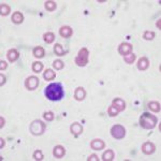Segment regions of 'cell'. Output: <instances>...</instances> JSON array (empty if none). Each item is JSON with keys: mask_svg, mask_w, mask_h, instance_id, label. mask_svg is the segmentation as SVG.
<instances>
[{"mask_svg": "<svg viewBox=\"0 0 161 161\" xmlns=\"http://www.w3.org/2000/svg\"><path fill=\"white\" fill-rule=\"evenodd\" d=\"M45 97L51 101H59L65 96L63 87L60 83H52L45 88Z\"/></svg>", "mask_w": 161, "mask_h": 161, "instance_id": "obj_1", "label": "cell"}, {"mask_svg": "<svg viewBox=\"0 0 161 161\" xmlns=\"http://www.w3.org/2000/svg\"><path fill=\"white\" fill-rule=\"evenodd\" d=\"M157 117L155 115L149 114V113H144L140 117V126L144 129H147V130L155 128L156 125H157Z\"/></svg>", "mask_w": 161, "mask_h": 161, "instance_id": "obj_2", "label": "cell"}, {"mask_svg": "<svg viewBox=\"0 0 161 161\" xmlns=\"http://www.w3.org/2000/svg\"><path fill=\"white\" fill-rule=\"evenodd\" d=\"M46 129V125L40 119H36L30 124L29 130L32 135H42Z\"/></svg>", "mask_w": 161, "mask_h": 161, "instance_id": "obj_3", "label": "cell"}, {"mask_svg": "<svg viewBox=\"0 0 161 161\" xmlns=\"http://www.w3.org/2000/svg\"><path fill=\"white\" fill-rule=\"evenodd\" d=\"M88 59H89V52L86 47H83L78 51V54L75 58V63L78 67H85L88 63Z\"/></svg>", "mask_w": 161, "mask_h": 161, "instance_id": "obj_4", "label": "cell"}, {"mask_svg": "<svg viewBox=\"0 0 161 161\" xmlns=\"http://www.w3.org/2000/svg\"><path fill=\"white\" fill-rule=\"evenodd\" d=\"M111 135L116 140H121L126 135V129L121 125H115L111 129Z\"/></svg>", "mask_w": 161, "mask_h": 161, "instance_id": "obj_5", "label": "cell"}, {"mask_svg": "<svg viewBox=\"0 0 161 161\" xmlns=\"http://www.w3.org/2000/svg\"><path fill=\"white\" fill-rule=\"evenodd\" d=\"M39 78H37V76H29V78H26V81H25V86H26V88L28 90H35L38 88V86H39Z\"/></svg>", "mask_w": 161, "mask_h": 161, "instance_id": "obj_6", "label": "cell"}, {"mask_svg": "<svg viewBox=\"0 0 161 161\" xmlns=\"http://www.w3.org/2000/svg\"><path fill=\"white\" fill-rule=\"evenodd\" d=\"M132 49H133V46L130 44V43L124 42L118 46V53L121 54V55L125 56L129 53H132Z\"/></svg>", "mask_w": 161, "mask_h": 161, "instance_id": "obj_7", "label": "cell"}, {"mask_svg": "<svg viewBox=\"0 0 161 161\" xmlns=\"http://www.w3.org/2000/svg\"><path fill=\"white\" fill-rule=\"evenodd\" d=\"M155 150H156V146L154 145V143L146 142L142 145V151L145 155H151Z\"/></svg>", "mask_w": 161, "mask_h": 161, "instance_id": "obj_8", "label": "cell"}, {"mask_svg": "<svg viewBox=\"0 0 161 161\" xmlns=\"http://www.w3.org/2000/svg\"><path fill=\"white\" fill-rule=\"evenodd\" d=\"M90 147H91V149H94V150H101V149H103L104 147H105V143L100 139L92 140V141L90 142Z\"/></svg>", "mask_w": 161, "mask_h": 161, "instance_id": "obj_9", "label": "cell"}, {"mask_svg": "<svg viewBox=\"0 0 161 161\" xmlns=\"http://www.w3.org/2000/svg\"><path fill=\"white\" fill-rule=\"evenodd\" d=\"M70 131H71V133L74 137H78L83 132V127L78 122H73L71 125V127H70Z\"/></svg>", "mask_w": 161, "mask_h": 161, "instance_id": "obj_10", "label": "cell"}, {"mask_svg": "<svg viewBox=\"0 0 161 161\" xmlns=\"http://www.w3.org/2000/svg\"><path fill=\"white\" fill-rule=\"evenodd\" d=\"M59 35L62 38L68 39V38H70L72 35H73V30H72V28L70 26H62L59 29Z\"/></svg>", "mask_w": 161, "mask_h": 161, "instance_id": "obj_11", "label": "cell"}, {"mask_svg": "<svg viewBox=\"0 0 161 161\" xmlns=\"http://www.w3.org/2000/svg\"><path fill=\"white\" fill-rule=\"evenodd\" d=\"M6 57H8V59L10 62H15V61L19 59V53L17 52V49H9L8 53H6Z\"/></svg>", "mask_w": 161, "mask_h": 161, "instance_id": "obj_12", "label": "cell"}, {"mask_svg": "<svg viewBox=\"0 0 161 161\" xmlns=\"http://www.w3.org/2000/svg\"><path fill=\"white\" fill-rule=\"evenodd\" d=\"M53 155L55 156V158L60 159V158H62L66 155V148L63 146H61V145H57V146L54 147Z\"/></svg>", "mask_w": 161, "mask_h": 161, "instance_id": "obj_13", "label": "cell"}, {"mask_svg": "<svg viewBox=\"0 0 161 161\" xmlns=\"http://www.w3.org/2000/svg\"><path fill=\"white\" fill-rule=\"evenodd\" d=\"M137 67L138 69L141 70V71H145V70H147L149 67V60L147 59L146 57H141L139 59V61H138Z\"/></svg>", "mask_w": 161, "mask_h": 161, "instance_id": "obj_14", "label": "cell"}, {"mask_svg": "<svg viewBox=\"0 0 161 161\" xmlns=\"http://www.w3.org/2000/svg\"><path fill=\"white\" fill-rule=\"evenodd\" d=\"M86 97V91L83 87H78L74 91V98L78 101H83Z\"/></svg>", "mask_w": 161, "mask_h": 161, "instance_id": "obj_15", "label": "cell"}, {"mask_svg": "<svg viewBox=\"0 0 161 161\" xmlns=\"http://www.w3.org/2000/svg\"><path fill=\"white\" fill-rule=\"evenodd\" d=\"M113 105L121 112V111H124L125 108H126V102L121 98H116L113 100Z\"/></svg>", "mask_w": 161, "mask_h": 161, "instance_id": "obj_16", "label": "cell"}, {"mask_svg": "<svg viewBox=\"0 0 161 161\" xmlns=\"http://www.w3.org/2000/svg\"><path fill=\"white\" fill-rule=\"evenodd\" d=\"M12 22L16 25L22 24V23L24 22V15H23L20 12H19V11H17V12H14L12 14Z\"/></svg>", "mask_w": 161, "mask_h": 161, "instance_id": "obj_17", "label": "cell"}, {"mask_svg": "<svg viewBox=\"0 0 161 161\" xmlns=\"http://www.w3.org/2000/svg\"><path fill=\"white\" fill-rule=\"evenodd\" d=\"M56 78V73L52 69H46L43 73V78L45 81H53Z\"/></svg>", "mask_w": 161, "mask_h": 161, "instance_id": "obj_18", "label": "cell"}, {"mask_svg": "<svg viewBox=\"0 0 161 161\" xmlns=\"http://www.w3.org/2000/svg\"><path fill=\"white\" fill-rule=\"evenodd\" d=\"M32 53L36 58H43L45 55V51L42 46H36L35 49H33Z\"/></svg>", "mask_w": 161, "mask_h": 161, "instance_id": "obj_19", "label": "cell"}, {"mask_svg": "<svg viewBox=\"0 0 161 161\" xmlns=\"http://www.w3.org/2000/svg\"><path fill=\"white\" fill-rule=\"evenodd\" d=\"M115 157V154L112 149H108L106 151H104L102 155V160L104 161H112Z\"/></svg>", "mask_w": 161, "mask_h": 161, "instance_id": "obj_20", "label": "cell"}, {"mask_svg": "<svg viewBox=\"0 0 161 161\" xmlns=\"http://www.w3.org/2000/svg\"><path fill=\"white\" fill-rule=\"evenodd\" d=\"M148 108L150 111H153V112H155V113H159L160 112V110H161V108H160V103L159 102H157V101H151V102H149L148 103Z\"/></svg>", "mask_w": 161, "mask_h": 161, "instance_id": "obj_21", "label": "cell"}, {"mask_svg": "<svg viewBox=\"0 0 161 161\" xmlns=\"http://www.w3.org/2000/svg\"><path fill=\"white\" fill-rule=\"evenodd\" d=\"M31 69H32V71L35 72V73H39V72H41L43 70V63L40 62V61H35V62L32 63Z\"/></svg>", "mask_w": 161, "mask_h": 161, "instance_id": "obj_22", "label": "cell"}, {"mask_svg": "<svg viewBox=\"0 0 161 161\" xmlns=\"http://www.w3.org/2000/svg\"><path fill=\"white\" fill-rule=\"evenodd\" d=\"M54 52H55V54L57 56H63L66 54V52H65V49H63L62 45L59 44V43L55 44V46H54Z\"/></svg>", "mask_w": 161, "mask_h": 161, "instance_id": "obj_23", "label": "cell"}, {"mask_svg": "<svg viewBox=\"0 0 161 161\" xmlns=\"http://www.w3.org/2000/svg\"><path fill=\"white\" fill-rule=\"evenodd\" d=\"M56 2L52 1V0H49V1H45V9H46L49 12H53V11L56 10Z\"/></svg>", "mask_w": 161, "mask_h": 161, "instance_id": "obj_24", "label": "cell"}, {"mask_svg": "<svg viewBox=\"0 0 161 161\" xmlns=\"http://www.w3.org/2000/svg\"><path fill=\"white\" fill-rule=\"evenodd\" d=\"M43 40L45 41L46 43H53L54 40H55V35L53 32H46L43 35Z\"/></svg>", "mask_w": 161, "mask_h": 161, "instance_id": "obj_25", "label": "cell"}, {"mask_svg": "<svg viewBox=\"0 0 161 161\" xmlns=\"http://www.w3.org/2000/svg\"><path fill=\"white\" fill-rule=\"evenodd\" d=\"M135 58H137V56H135L133 53H129V54H127V55L124 56V60L126 61L127 63H129V65L134 62Z\"/></svg>", "mask_w": 161, "mask_h": 161, "instance_id": "obj_26", "label": "cell"}, {"mask_svg": "<svg viewBox=\"0 0 161 161\" xmlns=\"http://www.w3.org/2000/svg\"><path fill=\"white\" fill-rule=\"evenodd\" d=\"M0 12H1L2 16H6V15H9V13H10V6H9L8 4L2 3L1 6H0Z\"/></svg>", "mask_w": 161, "mask_h": 161, "instance_id": "obj_27", "label": "cell"}, {"mask_svg": "<svg viewBox=\"0 0 161 161\" xmlns=\"http://www.w3.org/2000/svg\"><path fill=\"white\" fill-rule=\"evenodd\" d=\"M118 112H119V111L117 110V108H115V106L113 105V104L110 106V108H108V114L110 115L111 117H115V116H117V115H118Z\"/></svg>", "mask_w": 161, "mask_h": 161, "instance_id": "obj_28", "label": "cell"}, {"mask_svg": "<svg viewBox=\"0 0 161 161\" xmlns=\"http://www.w3.org/2000/svg\"><path fill=\"white\" fill-rule=\"evenodd\" d=\"M53 67L55 68L56 70H61L63 67H65V63H63L62 60L57 59V60H55V61L53 62Z\"/></svg>", "mask_w": 161, "mask_h": 161, "instance_id": "obj_29", "label": "cell"}, {"mask_svg": "<svg viewBox=\"0 0 161 161\" xmlns=\"http://www.w3.org/2000/svg\"><path fill=\"white\" fill-rule=\"evenodd\" d=\"M143 38L147 41H150L155 38V32L154 31H145L144 35H143Z\"/></svg>", "mask_w": 161, "mask_h": 161, "instance_id": "obj_30", "label": "cell"}, {"mask_svg": "<svg viewBox=\"0 0 161 161\" xmlns=\"http://www.w3.org/2000/svg\"><path fill=\"white\" fill-rule=\"evenodd\" d=\"M43 118H44L46 121H52L54 119V113L51 112V111H49V112H44V114H43Z\"/></svg>", "mask_w": 161, "mask_h": 161, "instance_id": "obj_31", "label": "cell"}, {"mask_svg": "<svg viewBox=\"0 0 161 161\" xmlns=\"http://www.w3.org/2000/svg\"><path fill=\"white\" fill-rule=\"evenodd\" d=\"M33 159L37 161H40L43 159V154L40 149H38V150H36L35 153H33Z\"/></svg>", "mask_w": 161, "mask_h": 161, "instance_id": "obj_32", "label": "cell"}, {"mask_svg": "<svg viewBox=\"0 0 161 161\" xmlns=\"http://www.w3.org/2000/svg\"><path fill=\"white\" fill-rule=\"evenodd\" d=\"M6 68H8V63H6L4 60L0 61V70H1V71H3V70H6Z\"/></svg>", "mask_w": 161, "mask_h": 161, "instance_id": "obj_33", "label": "cell"}, {"mask_svg": "<svg viewBox=\"0 0 161 161\" xmlns=\"http://www.w3.org/2000/svg\"><path fill=\"white\" fill-rule=\"evenodd\" d=\"M87 161H99V158L97 155H95V154H92V155H90L89 157L87 158Z\"/></svg>", "mask_w": 161, "mask_h": 161, "instance_id": "obj_34", "label": "cell"}, {"mask_svg": "<svg viewBox=\"0 0 161 161\" xmlns=\"http://www.w3.org/2000/svg\"><path fill=\"white\" fill-rule=\"evenodd\" d=\"M0 78H1V82H0V85L3 86L4 84H6V76H4L3 74H0Z\"/></svg>", "mask_w": 161, "mask_h": 161, "instance_id": "obj_35", "label": "cell"}, {"mask_svg": "<svg viewBox=\"0 0 161 161\" xmlns=\"http://www.w3.org/2000/svg\"><path fill=\"white\" fill-rule=\"evenodd\" d=\"M4 145H6V142H4V140L1 138V139H0V148H3Z\"/></svg>", "mask_w": 161, "mask_h": 161, "instance_id": "obj_36", "label": "cell"}, {"mask_svg": "<svg viewBox=\"0 0 161 161\" xmlns=\"http://www.w3.org/2000/svg\"><path fill=\"white\" fill-rule=\"evenodd\" d=\"M0 121H1V124H0V127H1V128H2V127H3L4 126V122H6V121H4V118H3V117H0Z\"/></svg>", "mask_w": 161, "mask_h": 161, "instance_id": "obj_37", "label": "cell"}, {"mask_svg": "<svg viewBox=\"0 0 161 161\" xmlns=\"http://www.w3.org/2000/svg\"><path fill=\"white\" fill-rule=\"evenodd\" d=\"M160 20H161V19H159V20H158V22H157V27H158V28H159V29H161V26H160Z\"/></svg>", "mask_w": 161, "mask_h": 161, "instance_id": "obj_38", "label": "cell"}]
</instances>
